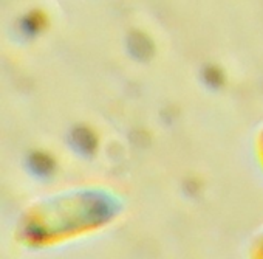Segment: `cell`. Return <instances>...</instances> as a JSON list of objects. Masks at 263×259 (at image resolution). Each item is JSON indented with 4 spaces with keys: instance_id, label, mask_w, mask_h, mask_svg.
<instances>
[{
    "instance_id": "277c9868",
    "label": "cell",
    "mask_w": 263,
    "mask_h": 259,
    "mask_svg": "<svg viewBox=\"0 0 263 259\" xmlns=\"http://www.w3.org/2000/svg\"><path fill=\"white\" fill-rule=\"evenodd\" d=\"M251 254L252 257H260L263 259V230L257 234V237L254 239L252 242V247H251Z\"/></svg>"
},
{
    "instance_id": "3957f363",
    "label": "cell",
    "mask_w": 263,
    "mask_h": 259,
    "mask_svg": "<svg viewBox=\"0 0 263 259\" xmlns=\"http://www.w3.org/2000/svg\"><path fill=\"white\" fill-rule=\"evenodd\" d=\"M27 168L36 179H48L56 171V162L51 156L42 151H34L27 157Z\"/></svg>"
},
{
    "instance_id": "7a4b0ae2",
    "label": "cell",
    "mask_w": 263,
    "mask_h": 259,
    "mask_svg": "<svg viewBox=\"0 0 263 259\" xmlns=\"http://www.w3.org/2000/svg\"><path fill=\"white\" fill-rule=\"evenodd\" d=\"M70 146L82 157H90L98 148V137L85 126L74 127L70 132Z\"/></svg>"
},
{
    "instance_id": "6da1fadb",
    "label": "cell",
    "mask_w": 263,
    "mask_h": 259,
    "mask_svg": "<svg viewBox=\"0 0 263 259\" xmlns=\"http://www.w3.org/2000/svg\"><path fill=\"white\" fill-rule=\"evenodd\" d=\"M122 211V197L108 188H70L31 203L17 222L16 237L27 248H50L108 228Z\"/></svg>"
},
{
    "instance_id": "5b68a950",
    "label": "cell",
    "mask_w": 263,
    "mask_h": 259,
    "mask_svg": "<svg viewBox=\"0 0 263 259\" xmlns=\"http://www.w3.org/2000/svg\"><path fill=\"white\" fill-rule=\"evenodd\" d=\"M255 152H257V159L263 168V124L261 127L258 129L257 132V137H255Z\"/></svg>"
}]
</instances>
